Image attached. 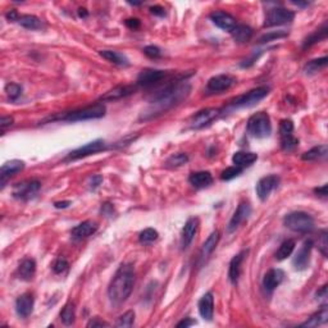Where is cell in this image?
Here are the masks:
<instances>
[{
  "label": "cell",
  "instance_id": "obj_40",
  "mask_svg": "<svg viewBox=\"0 0 328 328\" xmlns=\"http://www.w3.org/2000/svg\"><path fill=\"white\" fill-rule=\"evenodd\" d=\"M158 231L154 230V228H145L144 231H141L140 235H139V240L143 244H150V242L156 241L158 239Z\"/></svg>",
  "mask_w": 328,
  "mask_h": 328
},
{
  "label": "cell",
  "instance_id": "obj_49",
  "mask_svg": "<svg viewBox=\"0 0 328 328\" xmlns=\"http://www.w3.org/2000/svg\"><path fill=\"white\" fill-rule=\"evenodd\" d=\"M103 182V176H100V174H95V176H93L91 178H90V182H89V186H90V190H96V188L99 187V186L102 185Z\"/></svg>",
  "mask_w": 328,
  "mask_h": 328
},
{
  "label": "cell",
  "instance_id": "obj_23",
  "mask_svg": "<svg viewBox=\"0 0 328 328\" xmlns=\"http://www.w3.org/2000/svg\"><path fill=\"white\" fill-rule=\"evenodd\" d=\"M251 214V206L249 203H240L236 212L233 213L232 218H231L230 223H228V232H233V231L242 223V222Z\"/></svg>",
  "mask_w": 328,
  "mask_h": 328
},
{
  "label": "cell",
  "instance_id": "obj_36",
  "mask_svg": "<svg viewBox=\"0 0 328 328\" xmlns=\"http://www.w3.org/2000/svg\"><path fill=\"white\" fill-rule=\"evenodd\" d=\"M76 318V311H75V305L72 303L64 305V308L60 312V321L66 326H71L72 323L75 322Z\"/></svg>",
  "mask_w": 328,
  "mask_h": 328
},
{
  "label": "cell",
  "instance_id": "obj_29",
  "mask_svg": "<svg viewBox=\"0 0 328 328\" xmlns=\"http://www.w3.org/2000/svg\"><path fill=\"white\" fill-rule=\"evenodd\" d=\"M36 273V262L33 259H23L18 267V276L23 281H31Z\"/></svg>",
  "mask_w": 328,
  "mask_h": 328
},
{
  "label": "cell",
  "instance_id": "obj_4",
  "mask_svg": "<svg viewBox=\"0 0 328 328\" xmlns=\"http://www.w3.org/2000/svg\"><path fill=\"white\" fill-rule=\"evenodd\" d=\"M246 130H248V134L255 139L268 138L272 134V123L268 113L258 112V113L253 114L249 118Z\"/></svg>",
  "mask_w": 328,
  "mask_h": 328
},
{
  "label": "cell",
  "instance_id": "obj_54",
  "mask_svg": "<svg viewBox=\"0 0 328 328\" xmlns=\"http://www.w3.org/2000/svg\"><path fill=\"white\" fill-rule=\"evenodd\" d=\"M150 12L153 13V14H156V15H164L165 14V10H164V8L163 6H161V5H156V6H152V8H150Z\"/></svg>",
  "mask_w": 328,
  "mask_h": 328
},
{
  "label": "cell",
  "instance_id": "obj_47",
  "mask_svg": "<svg viewBox=\"0 0 328 328\" xmlns=\"http://www.w3.org/2000/svg\"><path fill=\"white\" fill-rule=\"evenodd\" d=\"M68 267H69L68 262H67L64 258H59V259H58L57 262L53 264V271L55 272V273H58V275H59V273H63L64 271H67V269H68Z\"/></svg>",
  "mask_w": 328,
  "mask_h": 328
},
{
  "label": "cell",
  "instance_id": "obj_24",
  "mask_svg": "<svg viewBox=\"0 0 328 328\" xmlns=\"http://www.w3.org/2000/svg\"><path fill=\"white\" fill-rule=\"evenodd\" d=\"M199 313L201 318L205 321H212L213 314H214V298H213L212 293H206L205 295L201 296L199 300Z\"/></svg>",
  "mask_w": 328,
  "mask_h": 328
},
{
  "label": "cell",
  "instance_id": "obj_3",
  "mask_svg": "<svg viewBox=\"0 0 328 328\" xmlns=\"http://www.w3.org/2000/svg\"><path fill=\"white\" fill-rule=\"evenodd\" d=\"M107 108L102 103L98 104L89 105V107L81 108V109H76V111L66 112V113H60L57 116L49 117L42 122H51V121H64V122H80V121H89V120H99L102 117L105 116Z\"/></svg>",
  "mask_w": 328,
  "mask_h": 328
},
{
  "label": "cell",
  "instance_id": "obj_39",
  "mask_svg": "<svg viewBox=\"0 0 328 328\" xmlns=\"http://www.w3.org/2000/svg\"><path fill=\"white\" fill-rule=\"evenodd\" d=\"M299 145V140L291 135H286V136H281V148L285 150V152H291V150L295 149Z\"/></svg>",
  "mask_w": 328,
  "mask_h": 328
},
{
  "label": "cell",
  "instance_id": "obj_51",
  "mask_svg": "<svg viewBox=\"0 0 328 328\" xmlns=\"http://www.w3.org/2000/svg\"><path fill=\"white\" fill-rule=\"evenodd\" d=\"M13 122H14L13 117H10V116L1 117V120H0V127H1V131H4L6 127H10V126L13 125Z\"/></svg>",
  "mask_w": 328,
  "mask_h": 328
},
{
  "label": "cell",
  "instance_id": "obj_8",
  "mask_svg": "<svg viewBox=\"0 0 328 328\" xmlns=\"http://www.w3.org/2000/svg\"><path fill=\"white\" fill-rule=\"evenodd\" d=\"M221 114L222 109H219V108H206V109L197 112L195 116H192L190 121V127L194 130L204 129L210 125L213 121L217 120Z\"/></svg>",
  "mask_w": 328,
  "mask_h": 328
},
{
  "label": "cell",
  "instance_id": "obj_10",
  "mask_svg": "<svg viewBox=\"0 0 328 328\" xmlns=\"http://www.w3.org/2000/svg\"><path fill=\"white\" fill-rule=\"evenodd\" d=\"M41 183L37 179H27L15 183L13 187V196L19 200H28L39 192Z\"/></svg>",
  "mask_w": 328,
  "mask_h": 328
},
{
  "label": "cell",
  "instance_id": "obj_13",
  "mask_svg": "<svg viewBox=\"0 0 328 328\" xmlns=\"http://www.w3.org/2000/svg\"><path fill=\"white\" fill-rule=\"evenodd\" d=\"M168 76H169V72L162 71V69H144L138 76V85L145 87L153 86V85L159 84Z\"/></svg>",
  "mask_w": 328,
  "mask_h": 328
},
{
  "label": "cell",
  "instance_id": "obj_2",
  "mask_svg": "<svg viewBox=\"0 0 328 328\" xmlns=\"http://www.w3.org/2000/svg\"><path fill=\"white\" fill-rule=\"evenodd\" d=\"M135 285V267L131 263H123L117 269L108 287V296L114 305H121L130 298Z\"/></svg>",
  "mask_w": 328,
  "mask_h": 328
},
{
  "label": "cell",
  "instance_id": "obj_22",
  "mask_svg": "<svg viewBox=\"0 0 328 328\" xmlns=\"http://www.w3.org/2000/svg\"><path fill=\"white\" fill-rule=\"evenodd\" d=\"M33 296L32 294L26 293L22 294L19 298L15 300V312L21 318H27L28 316H31L33 311Z\"/></svg>",
  "mask_w": 328,
  "mask_h": 328
},
{
  "label": "cell",
  "instance_id": "obj_9",
  "mask_svg": "<svg viewBox=\"0 0 328 328\" xmlns=\"http://www.w3.org/2000/svg\"><path fill=\"white\" fill-rule=\"evenodd\" d=\"M107 149V144L104 140H95L91 141V143L85 144L84 147H80L77 149H75L73 152H71L67 156L66 161H77V159L85 158V157L93 156L99 152H103V150Z\"/></svg>",
  "mask_w": 328,
  "mask_h": 328
},
{
  "label": "cell",
  "instance_id": "obj_31",
  "mask_svg": "<svg viewBox=\"0 0 328 328\" xmlns=\"http://www.w3.org/2000/svg\"><path fill=\"white\" fill-rule=\"evenodd\" d=\"M328 321V309L327 307H322L320 311L314 313L305 323H303L302 327H318Z\"/></svg>",
  "mask_w": 328,
  "mask_h": 328
},
{
  "label": "cell",
  "instance_id": "obj_1",
  "mask_svg": "<svg viewBox=\"0 0 328 328\" xmlns=\"http://www.w3.org/2000/svg\"><path fill=\"white\" fill-rule=\"evenodd\" d=\"M191 93V85L186 81V77L177 78L172 81L167 86L159 90L154 94L149 105L141 114V120L149 121L153 118L162 116L165 112L170 111L172 108L181 104L183 100L188 98Z\"/></svg>",
  "mask_w": 328,
  "mask_h": 328
},
{
  "label": "cell",
  "instance_id": "obj_25",
  "mask_svg": "<svg viewBox=\"0 0 328 328\" xmlns=\"http://www.w3.org/2000/svg\"><path fill=\"white\" fill-rule=\"evenodd\" d=\"M188 182L196 188H205L213 183V176L208 170H200V172L191 173Z\"/></svg>",
  "mask_w": 328,
  "mask_h": 328
},
{
  "label": "cell",
  "instance_id": "obj_50",
  "mask_svg": "<svg viewBox=\"0 0 328 328\" xmlns=\"http://www.w3.org/2000/svg\"><path fill=\"white\" fill-rule=\"evenodd\" d=\"M100 213L105 217H113L114 215V206L111 203H104L100 209Z\"/></svg>",
  "mask_w": 328,
  "mask_h": 328
},
{
  "label": "cell",
  "instance_id": "obj_12",
  "mask_svg": "<svg viewBox=\"0 0 328 328\" xmlns=\"http://www.w3.org/2000/svg\"><path fill=\"white\" fill-rule=\"evenodd\" d=\"M312 249H313V241H312V240L304 241V244L302 245V248L299 249L298 253L295 254V257H294L293 259V266L296 271H305V269L309 267Z\"/></svg>",
  "mask_w": 328,
  "mask_h": 328
},
{
  "label": "cell",
  "instance_id": "obj_18",
  "mask_svg": "<svg viewBox=\"0 0 328 328\" xmlns=\"http://www.w3.org/2000/svg\"><path fill=\"white\" fill-rule=\"evenodd\" d=\"M135 91H136V86H134V85H121V86H116L114 89L107 91L100 98V100H103V102H114V100H120V99L132 95V94H135Z\"/></svg>",
  "mask_w": 328,
  "mask_h": 328
},
{
  "label": "cell",
  "instance_id": "obj_35",
  "mask_svg": "<svg viewBox=\"0 0 328 328\" xmlns=\"http://www.w3.org/2000/svg\"><path fill=\"white\" fill-rule=\"evenodd\" d=\"M294 249H295V241H294V240H286V241L281 244L278 250L276 251V259L285 260L293 254Z\"/></svg>",
  "mask_w": 328,
  "mask_h": 328
},
{
  "label": "cell",
  "instance_id": "obj_46",
  "mask_svg": "<svg viewBox=\"0 0 328 328\" xmlns=\"http://www.w3.org/2000/svg\"><path fill=\"white\" fill-rule=\"evenodd\" d=\"M144 54L148 55L149 58H153V59H157L162 55V51L158 46H154V45H149V46H145L144 48Z\"/></svg>",
  "mask_w": 328,
  "mask_h": 328
},
{
  "label": "cell",
  "instance_id": "obj_32",
  "mask_svg": "<svg viewBox=\"0 0 328 328\" xmlns=\"http://www.w3.org/2000/svg\"><path fill=\"white\" fill-rule=\"evenodd\" d=\"M17 23H19L27 30H40L42 27L41 19L32 14H21L18 17Z\"/></svg>",
  "mask_w": 328,
  "mask_h": 328
},
{
  "label": "cell",
  "instance_id": "obj_6",
  "mask_svg": "<svg viewBox=\"0 0 328 328\" xmlns=\"http://www.w3.org/2000/svg\"><path fill=\"white\" fill-rule=\"evenodd\" d=\"M269 94V87L262 86L257 87V89L250 90L249 93L244 94V95H240L232 100L230 104V109H240V108H249L253 107V105L258 104L260 100L266 98Z\"/></svg>",
  "mask_w": 328,
  "mask_h": 328
},
{
  "label": "cell",
  "instance_id": "obj_52",
  "mask_svg": "<svg viewBox=\"0 0 328 328\" xmlns=\"http://www.w3.org/2000/svg\"><path fill=\"white\" fill-rule=\"evenodd\" d=\"M108 323L104 322V321H100L99 318H93V320L90 321L89 323H87V327H107Z\"/></svg>",
  "mask_w": 328,
  "mask_h": 328
},
{
  "label": "cell",
  "instance_id": "obj_20",
  "mask_svg": "<svg viewBox=\"0 0 328 328\" xmlns=\"http://www.w3.org/2000/svg\"><path fill=\"white\" fill-rule=\"evenodd\" d=\"M98 230V226H96L95 222L93 221H85L82 223L77 224L76 227H73L71 231V237L75 241H80V240H84L89 236L94 235Z\"/></svg>",
  "mask_w": 328,
  "mask_h": 328
},
{
  "label": "cell",
  "instance_id": "obj_41",
  "mask_svg": "<svg viewBox=\"0 0 328 328\" xmlns=\"http://www.w3.org/2000/svg\"><path fill=\"white\" fill-rule=\"evenodd\" d=\"M135 322V312L129 311L118 318L116 326L117 327H132Z\"/></svg>",
  "mask_w": 328,
  "mask_h": 328
},
{
  "label": "cell",
  "instance_id": "obj_58",
  "mask_svg": "<svg viewBox=\"0 0 328 328\" xmlns=\"http://www.w3.org/2000/svg\"><path fill=\"white\" fill-rule=\"evenodd\" d=\"M326 298H327V285H325V286L317 293V299H326Z\"/></svg>",
  "mask_w": 328,
  "mask_h": 328
},
{
  "label": "cell",
  "instance_id": "obj_37",
  "mask_svg": "<svg viewBox=\"0 0 328 328\" xmlns=\"http://www.w3.org/2000/svg\"><path fill=\"white\" fill-rule=\"evenodd\" d=\"M327 66V57L320 58V59H314L311 60V62L308 63L307 66H305L304 71L307 75H314L318 71H321L322 68Z\"/></svg>",
  "mask_w": 328,
  "mask_h": 328
},
{
  "label": "cell",
  "instance_id": "obj_60",
  "mask_svg": "<svg viewBox=\"0 0 328 328\" xmlns=\"http://www.w3.org/2000/svg\"><path fill=\"white\" fill-rule=\"evenodd\" d=\"M78 15H80V17H82V18L87 17L86 9H84V8H80V9H78Z\"/></svg>",
  "mask_w": 328,
  "mask_h": 328
},
{
  "label": "cell",
  "instance_id": "obj_21",
  "mask_svg": "<svg viewBox=\"0 0 328 328\" xmlns=\"http://www.w3.org/2000/svg\"><path fill=\"white\" fill-rule=\"evenodd\" d=\"M219 239H221V233L218 232V231H214V232H212L209 235V237L205 240L203 246H201V250H200L199 254L200 266H203L204 263L206 262V259L209 258V255L214 251V249L217 248L218 242H219Z\"/></svg>",
  "mask_w": 328,
  "mask_h": 328
},
{
  "label": "cell",
  "instance_id": "obj_26",
  "mask_svg": "<svg viewBox=\"0 0 328 328\" xmlns=\"http://www.w3.org/2000/svg\"><path fill=\"white\" fill-rule=\"evenodd\" d=\"M246 254H248L246 250L241 251L237 255H235L232 260H231L230 268H228V277H230V281L232 284H236L239 281L240 273H241V264L244 262L245 257H246Z\"/></svg>",
  "mask_w": 328,
  "mask_h": 328
},
{
  "label": "cell",
  "instance_id": "obj_55",
  "mask_svg": "<svg viewBox=\"0 0 328 328\" xmlns=\"http://www.w3.org/2000/svg\"><path fill=\"white\" fill-rule=\"evenodd\" d=\"M5 17H6V19H8L9 22H17L19 14L17 13V10H10V12L6 13Z\"/></svg>",
  "mask_w": 328,
  "mask_h": 328
},
{
  "label": "cell",
  "instance_id": "obj_15",
  "mask_svg": "<svg viewBox=\"0 0 328 328\" xmlns=\"http://www.w3.org/2000/svg\"><path fill=\"white\" fill-rule=\"evenodd\" d=\"M197 228H199V218L196 217L188 218L181 232V246L183 250L187 249L191 245V242L194 241L195 235H196L197 232Z\"/></svg>",
  "mask_w": 328,
  "mask_h": 328
},
{
  "label": "cell",
  "instance_id": "obj_14",
  "mask_svg": "<svg viewBox=\"0 0 328 328\" xmlns=\"http://www.w3.org/2000/svg\"><path fill=\"white\" fill-rule=\"evenodd\" d=\"M278 183H280V177L276 174H269V176L260 178L257 183V188H255L258 197L262 201L268 199L272 191L278 187Z\"/></svg>",
  "mask_w": 328,
  "mask_h": 328
},
{
  "label": "cell",
  "instance_id": "obj_57",
  "mask_svg": "<svg viewBox=\"0 0 328 328\" xmlns=\"http://www.w3.org/2000/svg\"><path fill=\"white\" fill-rule=\"evenodd\" d=\"M314 192H316L317 195H320V196L326 197V196H327V185H323L322 187L316 188V190H314Z\"/></svg>",
  "mask_w": 328,
  "mask_h": 328
},
{
  "label": "cell",
  "instance_id": "obj_33",
  "mask_svg": "<svg viewBox=\"0 0 328 328\" xmlns=\"http://www.w3.org/2000/svg\"><path fill=\"white\" fill-rule=\"evenodd\" d=\"M326 37H327V24H323L322 28L314 31L312 35H309L307 39L304 40L303 49L311 48V46H313V45L317 44V42H320V41H322V40H325Z\"/></svg>",
  "mask_w": 328,
  "mask_h": 328
},
{
  "label": "cell",
  "instance_id": "obj_42",
  "mask_svg": "<svg viewBox=\"0 0 328 328\" xmlns=\"http://www.w3.org/2000/svg\"><path fill=\"white\" fill-rule=\"evenodd\" d=\"M242 168L237 167V165H232V167H228L221 173V178L223 181H231V179L236 178V177H239L240 174L242 173Z\"/></svg>",
  "mask_w": 328,
  "mask_h": 328
},
{
  "label": "cell",
  "instance_id": "obj_19",
  "mask_svg": "<svg viewBox=\"0 0 328 328\" xmlns=\"http://www.w3.org/2000/svg\"><path fill=\"white\" fill-rule=\"evenodd\" d=\"M285 273L281 269H269L263 278V287L267 293H273L284 281Z\"/></svg>",
  "mask_w": 328,
  "mask_h": 328
},
{
  "label": "cell",
  "instance_id": "obj_48",
  "mask_svg": "<svg viewBox=\"0 0 328 328\" xmlns=\"http://www.w3.org/2000/svg\"><path fill=\"white\" fill-rule=\"evenodd\" d=\"M318 246H320V250L322 251L323 255H327V248H328V242H327V231H322L320 236V241H318Z\"/></svg>",
  "mask_w": 328,
  "mask_h": 328
},
{
  "label": "cell",
  "instance_id": "obj_27",
  "mask_svg": "<svg viewBox=\"0 0 328 328\" xmlns=\"http://www.w3.org/2000/svg\"><path fill=\"white\" fill-rule=\"evenodd\" d=\"M257 154L251 152H237L232 157L233 165H237V167L242 168V169L246 167H250L254 162H257Z\"/></svg>",
  "mask_w": 328,
  "mask_h": 328
},
{
  "label": "cell",
  "instance_id": "obj_30",
  "mask_svg": "<svg viewBox=\"0 0 328 328\" xmlns=\"http://www.w3.org/2000/svg\"><path fill=\"white\" fill-rule=\"evenodd\" d=\"M100 55H102L104 59H107L108 62L114 63L117 66H122L127 67L130 64L129 59L126 57L125 54L120 53V51H114V50H102L100 51Z\"/></svg>",
  "mask_w": 328,
  "mask_h": 328
},
{
  "label": "cell",
  "instance_id": "obj_43",
  "mask_svg": "<svg viewBox=\"0 0 328 328\" xmlns=\"http://www.w3.org/2000/svg\"><path fill=\"white\" fill-rule=\"evenodd\" d=\"M289 35V32L287 31H272V32H268L266 33V35H263L262 37L259 39V42L260 44H264V42H269L272 41V40H277V39H282V37H286V36Z\"/></svg>",
  "mask_w": 328,
  "mask_h": 328
},
{
  "label": "cell",
  "instance_id": "obj_53",
  "mask_svg": "<svg viewBox=\"0 0 328 328\" xmlns=\"http://www.w3.org/2000/svg\"><path fill=\"white\" fill-rule=\"evenodd\" d=\"M126 26L131 28V30H136V28L140 27V21H139L138 18H130V19L126 21Z\"/></svg>",
  "mask_w": 328,
  "mask_h": 328
},
{
  "label": "cell",
  "instance_id": "obj_16",
  "mask_svg": "<svg viewBox=\"0 0 328 328\" xmlns=\"http://www.w3.org/2000/svg\"><path fill=\"white\" fill-rule=\"evenodd\" d=\"M210 19H212L213 23L217 27H219L221 30L223 31H231L237 26V22H236V18L233 15H231L230 13L223 12V10H217V12H213L210 14Z\"/></svg>",
  "mask_w": 328,
  "mask_h": 328
},
{
  "label": "cell",
  "instance_id": "obj_5",
  "mask_svg": "<svg viewBox=\"0 0 328 328\" xmlns=\"http://www.w3.org/2000/svg\"><path fill=\"white\" fill-rule=\"evenodd\" d=\"M284 224L289 230L299 233H308L314 230V219L305 212L289 213L284 218Z\"/></svg>",
  "mask_w": 328,
  "mask_h": 328
},
{
  "label": "cell",
  "instance_id": "obj_38",
  "mask_svg": "<svg viewBox=\"0 0 328 328\" xmlns=\"http://www.w3.org/2000/svg\"><path fill=\"white\" fill-rule=\"evenodd\" d=\"M188 162V157L185 153H177V154H173L169 158L165 161V165L169 168H177L181 167L183 164H186Z\"/></svg>",
  "mask_w": 328,
  "mask_h": 328
},
{
  "label": "cell",
  "instance_id": "obj_28",
  "mask_svg": "<svg viewBox=\"0 0 328 328\" xmlns=\"http://www.w3.org/2000/svg\"><path fill=\"white\" fill-rule=\"evenodd\" d=\"M253 28L246 24H237V26L231 31V35H232L233 40L239 44H245V42L250 41V39L253 37Z\"/></svg>",
  "mask_w": 328,
  "mask_h": 328
},
{
  "label": "cell",
  "instance_id": "obj_44",
  "mask_svg": "<svg viewBox=\"0 0 328 328\" xmlns=\"http://www.w3.org/2000/svg\"><path fill=\"white\" fill-rule=\"evenodd\" d=\"M5 93L8 94V96L12 100H15L18 96L22 94V86L18 84H14V82H10L5 86Z\"/></svg>",
  "mask_w": 328,
  "mask_h": 328
},
{
  "label": "cell",
  "instance_id": "obj_34",
  "mask_svg": "<svg viewBox=\"0 0 328 328\" xmlns=\"http://www.w3.org/2000/svg\"><path fill=\"white\" fill-rule=\"evenodd\" d=\"M328 148L327 145H320V147H316L313 149L308 150L307 153H304L302 157L303 161H318V159H322L327 157Z\"/></svg>",
  "mask_w": 328,
  "mask_h": 328
},
{
  "label": "cell",
  "instance_id": "obj_7",
  "mask_svg": "<svg viewBox=\"0 0 328 328\" xmlns=\"http://www.w3.org/2000/svg\"><path fill=\"white\" fill-rule=\"evenodd\" d=\"M294 18H295V13L293 10L282 8V6H276V8L269 9L268 13H267L264 27L281 26V24L290 23V22L294 21Z\"/></svg>",
  "mask_w": 328,
  "mask_h": 328
},
{
  "label": "cell",
  "instance_id": "obj_17",
  "mask_svg": "<svg viewBox=\"0 0 328 328\" xmlns=\"http://www.w3.org/2000/svg\"><path fill=\"white\" fill-rule=\"evenodd\" d=\"M23 168L24 162L17 161V159L4 163L3 165H1V168H0V183H1V188L5 186V183L8 182V179L10 178V177L17 174L18 172H21Z\"/></svg>",
  "mask_w": 328,
  "mask_h": 328
},
{
  "label": "cell",
  "instance_id": "obj_56",
  "mask_svg": "<svg viewBox=\"0 0 328 328\" xmlns=\"http://www.w3.org/2000/svg\"><path fill=\"white\" fill-rule=\"evenodd\" d=\"M192 325H195V321H192V320H190V318H186V320H183L182 321V322H179V323H177V327H185V328H187V327H190V326H192Z\"/></svg>",
  "mask_w": 328,
  "mask_h": 328
},
{
  "label": "cell",
  "instance_id": "obj_11",
  "mask_svg": "<svg viewBox=\"0 0 328 328\" xmlns=\"http://www.w3.org/2000/svg\"><path fill=\"white\" fill-rule=\"evenodd\" d=\"M236 84V78L230 75H217L206 84V94H221Z\"/></svg>",
  "mask_w": 328,
  "mask_h": 328
},
{
  "label": "cell",
  "instance_id": "obj_59",
  "mask_svg": "<svg viewBox=\"0 0 328 328\" xmlns=\"http://www.w3.org/2000/svg\"><path fill=\"white\" fill-rule=\"evenodd\" d=\"M69 205H71V201H57V203H54V206L57 209L68 208Z\"/></svg>",
  "mask_w": 328,
  "mask_h": 328
},
{
  "label": "cell",
  "instance_id": "obj_45",
  "mask_svg": "<svg viewBox=\"0 0 328 328\" xmlns=\"http://www.w3.org/2000/svg\"><path fill=\"white\" fill-rule=\"evenodd\" d=\"M294 131V123L293 121L284 120L280 123V134L281 136H286V135H291Z\"/></svg>",
  "mask_w": 328,
  "mask_h": 328
}]
</instances>
